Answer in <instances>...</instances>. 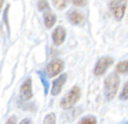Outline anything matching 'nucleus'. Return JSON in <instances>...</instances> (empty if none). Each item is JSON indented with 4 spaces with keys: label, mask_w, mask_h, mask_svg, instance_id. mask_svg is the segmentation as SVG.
<instances>
[{
    "label": "nucleus",
    "mask_w": 128,
    "mask_h": 124,
    "mask_svg": "<svg viewBox=\"0 0 128 124\" xmlns=\"http://www.w3.org/2000/svg\"><path fill=\"white\" fill-rule=\"evenodd\" d=\"M44 21H45L46 28H52L54 26L55 21H56V16H55V14L50 9H48V11H46L45 15H44Z\"/></svg>",
    "instance_id": "10"
},
{
    "label": "nucleus",
    "mask_w": 128,
    "mask_h": 124,
    "mask_svg": "<svg viewBox=\"0 0 128 124\" xmlns=\"http://www.w3.org/2000/svg\"><path fill=\"white\" fill-rule=\"evenodd\" d=\"M120 100H122V101L128 100V81L126 82V84H124V88H122V91H121V94H120Z\"/></svg>",
    "instance_id": "16"
},
{
    "label": "nucleus",
    "mask_w": 128,
    "mask_h": 124,
    "mask_svg": "<svg viewBox=\"0 0 128 124\" xmlns=\"http://www.w3.org/2000/svg\"><path fill=\"white\" fill-rule=\"evenodd\" d=\"M119 85H120V77L118 73L108 74V76L105 78L104 82V94L107 101H112L115 97L119 90Z\"/></svg>",
    "instance_id": "1"
},
{
    "label": "nucleus",
    "mask_w": 128,
    "mask_h": 124,
    "mask_svg": "<svg viewBox=\"0 0 128 124\" xmlns=\"http://www.w3.org/2000/svg\"><path fill=\"white\" fill-rule=\"evenodd\" d=\"M33 96V91H32V80L30 77L25 80L24 83L20 87V97L24 101H28L31 100Z\"/></svg>",
    "instance_id": "7"
},
{
    "label": "nucleus",
    "mask_w": 128,
    "mask_h": 124,
    "mask_svg": "<svg viewBox=\"0 0 128 124\" xmlns=\"http://www.w3.org/2000/svg\"><path fill=\"white\" fill-rule=\"evenodd\" d=\"M56 123V116L55 114L50 113L48 115H46L45 120H44V124H55Z\"/></svg>",
    "instance_id": "13"
},
{
    "label": "nucleus",
    "mask_w": 128,
    "mask_h": 124,
    "mask_svg": "<svg viewBox=\"0 0 128 124\" xmlns=\"http://www.w3.org/2000/svg\"><path fill=\"white\" fill-rule=\"evenodd\" d=\"M19 124H31V120H28V118H25V120H22Z\"/></svg>",
    "instance_id": "20"
},
{
    "label": "nucleus",
    "mask_w": 128,
    "mask_h": 124,
    "mask_svg": "<svg viewBox=\"0 0 128 124\" xmlns=\"http://www.w3.org/2000/svg\"><path fill=\"white\" fill-rule=\"evenodd\" d=\"M116 71L119 74H124V75H127L128 74V60H124V61H121L116 64Z\"/></svg>",
    "instance_id": "11"
},
{
    "label": "nucleus",
    "mask_w": 128,
    "mask_h": 124,
    "mask_svg": "<svg viewBox=\"0 0 128 124\" xmlns=\"http://www.w3.org/2000/svg\"><path fill=\"white\" fill-rule=\"evenodd\" d=\"M81 97V90L79 87H72L68 93L62 97L61 102H60V105H61L62 109H70L73 108L74 105L76 104Z\"/></svg>",
    "instance_id": "2"
},
{
    "label": "nucleus",
    "mask_w": 128,
    "mask_h": 124,
    "mask_svg": "<svg viewBox=\"0 0 128 124\" xmlns=\"http://www.w3.org/2000/svg\"><path fill=\"white\" fill-rule=\"evenodd\" d=\"M64 67H65L64 61L60 60V59H55L53 61H50L46 67L47 77H55V76H58L59 74L64 70Z\"/></svg>",
    "instance_id": "4"
},
{
    "label": "nucleus",
    "mask_w": 128,
    "mask_h": 124,
    "mask_svg": "<svg viewBox=\"0 0 128 124\" xmlns=\"http://www.w3.org/2000/svg\"><path fill=\"white\" fill-rule=\"evenodd\" d=\"M67 18L72 25H75V26H84L85 25V15L76 9H72L68 12Z\"/></svg>",
    "instance_id": "6"
},
{
    "label": "nucleus",
    "mask_w": 128,
    "mask_h": 124,
    "mask_svg": "<svg viewBox=\"0 0 128 124\" xmlns=\"http://www.w3.org/2000/svg\"><path fill=\"white\" fill-rule=\"evenodd\" d=\"M53 1V5H54V7L59 11H62V9H65L67 7V4H68V1L70 0H52Z\"/></svg>",
    "instance_id": "12"
},
{
    "label": "nucleus",
    "mask_w": 128,
    "mask_h": 124,
    "mask_svg": "<svg viewBox=\"0 0 128 124\" xmlns=\"http://www.w3.org/2000/svg\"><path fill=\"white\" fill-rule=\"evenodd\" d=\"M114 63V60L110 56H104L98 60V62L95 63L94 67V75L95 76H101L108 70L109 67H112V64Z\"/></svg>",
    "instance_id": "3"
},
{
    "label": "nucleus",
    "mask_w": 128,
    "mask_h": 124,
    "mask_svg": "<svg viewBox=\"0 0 128 124\" xmlns=\"http://www.w3.org/2000/svg\"><path fill=\"white\" fill-rule=\"evenodd\" d=\"M6 124H16V116H11V117H10V118L7 120V122H6Z\"/></svg>",
    "instance_id": "19"
},
{
    "label": "nucleus",
    "mask_w": 128,
    "mask_h": 124,
    "mask_svg": "<svg viewBox=\"0 0 128 124\" xmlns=\"http://www.w3.org/2000/svg\"><path fill=\"white\" fill-rule=\"evenodd\" d=\"M38 9L40 12H44V11H48L50 9V4L47 0H39L38 1Z\"/></svg>",
    "instance_id": "15"
},
{
    "label": "nucleus",
    "mask_w": 128,
    "mask_h": 124,
    "mask_svg": "<svg viewBox=\"0 0 128 124\" xmlns=\"http://www.w3.org/2000/svg\"><path fill=\"white\" fill-rule=\"evenodd\" d=\"M52 39H53V42H54L55 46H61L62 43L65 42V39H66V31L65 28L59 26L53 31L52 33Z\"/></svg>",
    "instance_id": "8"
},
{
    "label": "nucleus",
    "mask_w": 128,
    "mask_h": 124,
    "mask_svg": "<svg viewBox=\"0 0 128 124\" xmlns=\"http://www.w3.org/2000/svg\"><path fill=\"white\" fill-rule=\"evenodd\" d=\"M72 1V4L74 6H78V7H81V6H85L86 2H87V0H70Z\"/></svg>",
    "instance_id": "17"
},
{
    "label": "nucleus",
    "mask_w": 128,
    "mask_h": 124,
    "mask_svg": "<svg viewBox=\"0 0 128 124\" xmlns=\"http://www.w3.org/2000/svg\"><path fill=\"white\" fill-rule=\"evenodd\" d=\"M78 124H96V118H95V116L89 115V116L84 117Z\"/></svg>",
    "instance_id": "14"
},
{
    "label": "nucleus",
    "mask_w": 128,
    "mask_h": 124,
    "mask_svg": "<svg viewBox=\"0 0 128 124\" xmlns=\"http://www.w3.org/2000/svg\"><path fill=\"white\" fill-rule=\"evenodd\" d=\"M2 5H4V0H0V12H1V8H2Z\"/></svg>",
    "instance_id": "21"
},
{
    "label": "nucleus",
    "mask_w": 128,
    "mask_h": 124,
    "mask_svg": "<svg viewBox=\"0 0 128 124\" xmlns=\"http://www.w3.org/2000/svg\"><path fill=\"white\" fill-rule=\"evenodd\" d=\"M39 76L41 77V81L44 82V87H45V94H47V91H48V83H47V80L45 77H44V75H42V73L41 71H39Z\"/></svg>",
    "instance_id": "18"
},
{
    "label": "nucleus",
    "mask_w": 128,
    "mask_h": 124,
    "mask_svg": "<svg viewBox=\"0 0 128 124\" xmlns=\"http://www.w3.org/2000/svg\"><path fill=\"white\" fill-rule=\"evenodd\" d=\"M66 80H67V75L66 74H61L60 76H58L54 81L52 82L50 94H52L53 96H56V95H59V94L61 93L62 87H64V84L66 83Z\"/></svg>",
    "instance_id": "5"
},
{
    "label": "nucleus",
    "mask_w": 128,
    "mask_h": 124,
    "mask_svg": "<svg viewBox=\"0 0 128 124\" xmlns=\"http://www.w3.org/2000/svg\"><path fill=\"white\" fill-rule=\"evenodd\" d=\"M110 11H112L113 15L116 20H121L124 15V12H126V2L120 5H114L110 6Z\"/></svg>",
    "instance_id": "9"
}]
</instances>
